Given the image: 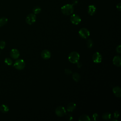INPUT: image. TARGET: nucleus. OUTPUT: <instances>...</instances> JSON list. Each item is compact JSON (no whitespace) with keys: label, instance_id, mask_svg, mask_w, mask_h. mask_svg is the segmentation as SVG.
I'll return each mask as SVG.
<instances>
[{"label":"nucleus","instance_id":"obj_17","mask_svg":"<svg viewBox=\"0 0 121 121\" xmlns=\"http://www.w3.org/2000/svg\"><path fill=\"white\" fill-rule=\"evenodd\" d=\"M8 18L5 17H2L0 18V27L5 26L8 22Z\"/></svg>","mask_w":121,"mask_h":121},{"label":"nucleus","instance_id":"obj_2","mask_svg":"<svg viewBox=\"0 0 121 121\" xmlns=\"http://www.w3.org/2000/svg\"><path fill=\"white\" fill-rule=\"evenodd\" d=\"M80 55L77 52H71L68 56L69 60L72 63H76L79 60Z\"/></svg>","mask_w":121,"mask_h":121},{"label":"nucleus","instance_id":"obj_19","mask_svg":"<svg viewBox=\"0 0 121 121\" xmlns=\"http://www.w3.org/2000/svg\"><path fill=\"white\" fill-rule=\"evenodd\" d=\"M111 118V114L110 112H105L102 115V118L104 120H109Z\"/></svg>","mask_w":121,"mask_h":121},{"label":"nucleus","instance_id":"obj_4","mask_svg":"<svg viewBox=\"0 0 121 121\" xmlns=\"http://www.w3.org/2000/svg\"><path fill=\"white\" fill-rule=\"evenodd\" d=\"M55 112L59 117H62L66 114V111L65 108L62 106L57 107L55 110Z\"/></svg>","mask_w":121,"mask_h":121},{"label":"nucleus","instance_id":"obj_25","mask_svg":"<svg viewBox=\"0 0 121 121\" xmlns=\"http://www.w3.org/2000/svg\"><path fill=\"white\" fill-rule=\"evenodd\" d=\"M116 51L118 53H121V45H119L118 46H117L116 48Z\"/></svg>","mask_w":121,"mask_h":121},{"label":"nucleus","instance_id":"obj_28","mask_svg":"<svg viewBox=\"0 0 121 121\" xmlns=\"http://www.w3.org/2000/svg\"><path fill=\"white\" fill-rule=\"evenodd\" d=\"M66 117H68L67 119L69 120H72L73 118H72V116L71 115V114H67V116Z\"/></svg>","mask_w":121,"mask_h":121},{"label":"nucleus","instance_id":"obj_9","mask_svg":"<svg viewBox=\"0 0 121 121\" xmlns=\"http://www.w3.org/2000/svg\"><path fill=\"white\" fill-rule=\"evenodd\" d=\"M20 55L19 51L17 49H13L10 51V56L13 59H17Z\"/></svg>","mask_w":121,"mask_h":121},{"label":"nucleus","instance_id":"obj_13","mask_svg":"<svg viewBox=\"0 0 121 121\" xmlns=\"http://www.w3.org/2000/svg\"><path fill=\"white\" fill-rule=\"evenodd\" d=\"M112 91L114 95L117 97H120L121 96V89L119 86H116L114 87L112 89Z\"/></svg>","mask_w":121,"mask_h":121},{"label":"nucleus","instance_id":"obj_16","mask_svg":"<svg viewBox=\"0 0 121 121\" xmlns=\"http://www.w3.org/2000/svg\"><path fill=\"white\" fill-rule=\"evenodd\" d=\"M78 120L79 121H89L90 120V119L87 115L83 114L79 117Z\"/></svg>","mask_w":121,"mask_h":121},{"label":"nucleus","instance_id":"obj_11","mask_svg":"<svg viewBox=\"0 0 121 121\" xmlns=\"http://www.w3.org/2000/svg\"><path fill=\"white\" fill-rule=\"evenodd\" d=\"M113 63L117 67L121 66V58L119 55H116L114 57L112 60Z\"/></svg>","mask_w":121,"mask_h":121},{"label":"nucleus","instance_id":"obj_20","mask_svg":"<svg viewBox=\"0 0 121 121\" xmlns=\"http://www.w3.org/2000/svg\"><path fill=\"white\" fill-rule=\"evenodd\" d=\"M41 11V9L40 7L39 6H36L33 9V11L34 12V13L35 14H39Z\"/></svg>","mask_w":121,"mask_h":121},{"label":"nucleus","instance_id":"obj_10","mask_svg":"<svg viewBox=\"0 0 121 121\" xmlns=\"http://www.w3.org/2000/svg\"><path fill=\"white\" fill-rule=\"evenodd\" d=\"M41 57L44 60H48L50 58L51 56V52L48 50H43L41 53Z\"/></svg>","mask_w":121,"mask_h":121},{"label":"nucleus","instance_id":"obj_14","mask_svg":"<svg viewBox=\"0 0 121 121\" xmlns=\"http://www.w3.org/2000/svg\"><path fill=\"white\" fill-rule=\"evenodd\" d=\"M76 107V104L73 102H70L67 105V110L69 112L73 111Z\"/></svg>","mask_w":121,"mask_h":121},{"label":"nucleus","instance_id":"obj_12","mask_svg":"<svg viewBox=\"0 0 121 121\" xmlns=\"http://www.w3.org/2000/svg\"><path fill=\"white\" fill-rule=\"evenodd\" d=\"M96 7L94 5H90L88 7L87 12L89 15L90 16H93L96 12Z\"/></svg>","mask_w":121,"mask_h":121},{"label":"nucleus","instance_id":"obj_29","mask_svg":"<svg viewBox=\"0 0 121 121\" xmlns=\"http://www.w3.org/2000/svg\"><path fill=\"white\" fill-rule=\"evenodd\" d=\"M116 8H117L119 11H121V3H119L116 5Z\"/></svg>","mask_w":121,"mask_h":121},{"label":"nucleus","instance_id":"obj_15","mask_svg":"<svg viewBox=\"0 0 121 121\" xmlns=\"http://www.w3.org/2000/svg\"><path fill=\"white\" fill-rule=\"evenodd\" d=\"M0 111L3 113H6L9 111V108L7 105L3 104L0 106Z\"/></svg>","mask_w":121,"mask_h":121},{"label":"nucleus","instance_id":"obj_7","mask_svg":"<svg viewBox=\"0 0 121 121\" xmlns=\"http://www.w3.org/2000/svg\"><path fill=\"white\" fill-rule=\"evenodd\" d=\"M70 20L73 24L77 25L79 24L81 22V19L78 15L74 14L70 16Z\"/></svg>","mask_w":121,"mask_h":121},{"label":"nucleus","instance_id":"obj_5","mask_svg":"<svg viewBox=\"0 0 121 121\" xmlns=\"http://www.w3.org/2000/svg\"><path fill=\"white\" fill-rule=\"evenodd\" d=\"M36 19V17L34 13H30L27 15L26 18V21L27 24L32 25L35 23Z\"/></svg>","mask_w":121,"mask_h":121},{"label":"nucleus","instance_id":"obj_26","mask_svg":"<svg viewBox=\"0 0 121 121\" xmlns=\"http://www.w3.org/2000/svg\"><path fill=\"white\" fill-rule=\"evenodd\" d=\"M72 73V71L70 69H65V73L67 75H69Z\"/></svg>","mask_w":121,"mask_h":121},{"label":"nucleus","instance_id":"obj_32","mask_svg":"<svg viewBox=\"0 0 121 121\" xmlns=\"http://www.w3.org/2000/svg\"></svg>","mask_w":121,"mask_h":121},{"label":"nucleus","instance_id":"obj_3","mask_svg":"<svg viewBox=\"0 0 121 121\" xmlns=\"http://www.w3.org/2000/svg\"><path fill=\"white\" fill-rule=\"evenodd\" d=\"M25 62L22 59H18L15 61L14 63V67L18 70H22L25 67Z\"/></svg>","mask_w":121,"mask_h":121},{"label":"nucleus","instance_id":"obj_22","mask_svg":"<svg viewBox=\"0 0 121 121\" xmlns=\"http://www.w3.org/2000/svg\"><path fill=\"white\" fill-rule=\"evenodd\" d=\"M93 44H94L93 41L91 39H88V40H87V42H86L87 46L88 48H92V47H93Z\"/></svg>","mask_w":121,"mask_h":121},{"label":"nucleus","instance_id":"obj_24","mask_svg":"<svg viewBox=\"0 0 121 121\" xmlns=\"http://www.w3.org/2000/svg\"><path fill=\"white\" fill-rule=\"evenodd\" d=\"M92 118L93 121H96L98 119V115L96 113H95L93 114Z\"/></svg>","mask_w":121,"mask_h":121},{"label":"nucleus","instance_id":"obj_1","mask_svg":"<svg viewBox=\"0 0 121 121\" xmlns=\"http://www.w3.org/2000/svg\"><path fill=\"white\" fill-rule=\"evenodd\" d=\"M61 12L65 15H70L74 11V7L72 4H67L63 5L61 8Z\"/></svg>","mask_w":121,"mask_h":121},{"label":"nucleus","instance_id":"obj_27","mask_svg":"<svg viewBox=\"0 0 121 121\" xmlns=\"http://www.w3.org/2000/svg\"><path fill=\"white\" fill-rule=\"evenodd\" d=\"M119 116V112L117 111H115L114 113V117L115 118H117Z\"/></svg>","mask_w":121,"mask_h":121},{"label":"nucleus","instance_id":"obj_18","mask_svg":"<svg viewBox=\"0 0 121 121\" xmlns=\"http://www.w3.org/2000/svg\"><path fill=\"white\" fill-rule=\"evenodd\" d=\"M72 78L76 82H78L80 80V76L78 73H74L72 74Z\"/></svg>","mask_w":121,"mask_h":121},{"label":"nucleus","instance_id":"obj_6","mask_svg":"<svg viewBox=\"0 0 121 121\" xmlns=\"http://www.w3.org/2000/svg\"><path fill=\"white\" fill-rule=\"evenodd\" d=\"M78 34L81 38L86 39L89 36L90 32L87 28H82L78 31Z\"/></svg>","mask_w":121,"mask_h":121},{"label":"nucleus","instance_id":"obj_31","mask_svg":"<svg viewBox=\"0 0 121 121\" xmlns=\"http://www.w3.org/2000/svg\"><path fill=\"white\" fill-rule=\"evenodd\" d=\"M77 3H78V1H77V0H74L73 1V5H75V4H76Z\"/></svg>","mask_w":121,"mask_h":121},{"label":"nucleus","instance_id":"obj_8","mask_svg":"<svg viewBox=\"0 0 121 121\" xmlns=\"http://www.w3.org/2000/svg\"><path fill=\"white\" fill-rule=\"evenodd\" d=\"M102 57L99 52H95L92 56V60L95 63H99L101 62Z\"/></svg>","mask_w":121,"mask_h":121},{"label":"nucleus","instance_id":"obj_23","mask_svg":"<svg viewBox=\"0 0 121 121\" xmlns=\"http://www.w3.org/2000/svg\"><path fill=\"white\" fill-rule=\"evenodd\" d=\"M6 46V43L4 41L1 40L0 41V49H3Z\"/></svg>","mask_w":121,"mask_h":121},{"label":"nucleus","instance_id":"obj_30","mask_svg":"<svg viewBox=\"0 0 121 121\" xmlns=\"http://www.w3.org/2000/svg\"><path fill=\"white\" fill-rule=\"evenodd\" d=\"M76 63H77V67H78V68H80L82 66V64H81V62L78 61Z\"/></svg>","mask_w":121,"mask_h":121},{"label":"nucleus","instance_id":"obj_21","mask_svg":"<svg viewBox=\"0 0 121 121\" xmlns=\"http://www.w3.org/2000/svg\"><path fill=\"white\" fill-rule=\"evenodd\" d=\"M4 62L6 64H7V65H9V66L11 65L13 63L12 60L9 58H5L4 60Z\"/></svg>","mask_w":121,"mask_h":121}]
</instances>
